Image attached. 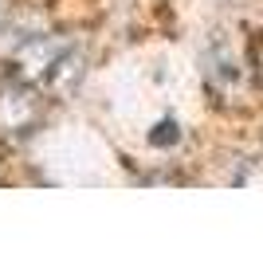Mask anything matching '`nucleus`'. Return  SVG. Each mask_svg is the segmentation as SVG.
Returning <instances> with one entry per match:
<instances>
[{
    "mask_svg": "<svg viewBox=\"0 0 263 259\" xmlns=\"http://www.w3.org/2000/svg\"><path fill=\"white\" fill-rule=\"evenodd\" d=\"M200 75L209 95L220 106H248L255 98V67H252V47L236 43L228 32L209 35L204 51H200Z\"/></svg>",
    "mask_w": 263,
    "mask_h": 259,
    "instance_id": "f03ea898",
    "label": "nucleus"
},
{
    "mask_svg": "<svg viewBox=\"0 0 263 259\" xmlns=\"http://www.w3.org/2000/svg\"><path fill=\"white\" fill-rule=\"evenodd\" d=\"M8 75L40 86L44 95L55 90V86H67L79 75L75 40H67V35H59V32L24 35L20 43H12V51H8Z\"/></svg>",
    "mask_w": 263,
    "mask_h": 259,
    "instance_id": "f257e3e1",
    "label": "nucleus"
},
{
    "mask_svg": "<svg viewBox=\"0 0 263 259\" xmlns=\"http://www.w3.org/2000/svg\"><path fill=\"white\" fill-rule=\"evenodd\" d=\"M44 122V90L24 79L0 83V138H28Z\"/></svg>",
    "mask_w": 263,
    "mask_h": 259,
    "instance_id": "7ed1b4c3",
    "label": "nucleus"
},
{
    "mask_svg": "<svg viewBox=\"0 0 263 259\" xmlns=\"http://www.w3.org/2000/svg\"><path fill=\"white\" fill-rule=\"evenodd\" d=\"M252 67H255V79H259V86H263V40L252 43Z\"/></svg>",
    "mask_w": 263,
    "mask_h": 259,
    "instance_id": "39448f33",
    "label": "nucleus"
},
{
    "mask_svg": "<svg viewBox=\"0 0 263 259\" xmlns=\"http://www.w3.org/2000/svg\"><path fill=\"white\" fill-rule=\"evenodd\" d=\"M232 184H263V157H236L228 169Z\"/></svg>",
    "mask_w": 263,
    "mask_h": 259,
    "instance_id": "20e7f679",
    "label": "nucleus"
}]
</instances>
